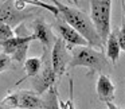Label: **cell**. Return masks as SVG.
Instances as JSON below:
<instances>
[{"mask_svg":"<svg viewBox=\"0 0 125 109\" xmlns=\"http://www.w3.org/2000/svg\"><path fill=\"white\" fill-rule=\"evenodd\" d=\"M15 36V33L12 30L11 26L4 24V23H0V42H4L7 39H11Z\"/></svg>","mask_w":125,"mask_h":109,"instance_id":"obj_16","label":"cell"},{"mask_svg":"<svg viewBox=\"0 0 125 109\" xmlns=\"http://www.w3.org/2000/svg\"><path fill=\"white\" fill-rule=\"evenodd\" d=\"M122 6H124V24H125V1H122Z\"/></svg>","mask_w":125,"mask_h":109,"instance_id":"obj_20","label":"cell"},{"mask_svg":"<svg viewBox=\"0 0 125 109\" xmlns=\"http://www.w3.org/2000/svg\"><path fill=\"white\" fill-rule=\"evenodd\" d=\"M106 106H108V109H118L113 102H106Z\"/></svg>","mask_w":125,"mask_h":109,"instance_id":"obj_19","label":"cell"},{"mask_svg":"<svg viewBox=\"0 0 125 109\" xmlns=\"http://www.w3.org/2000/svg\"><path fill=\"white\" fill-rule=\"evenodd\" d=\"M41 109H61L59 106V97L55 87L50 89L42 98V108Z\"/></svg>","mask_w":125,"mask_h":109,"instance_id":"obj_14","label":"cell"},{"mask_svg":"<svg viewBox=\"0 0 125 109\" xmlns=\"http://www.w3.org/2000/svg\"><path fill=\"white\" fill-rule=\"evenodd\" d=\"M117 39H118V44H120V49L125 53V24L122 23L121 28L117 31Z\"/></svg>","mask_w":125,"mask_h":109,"instance_id":"obj_18","label":"cell"},{"mask_svg":"<svg viewBox=\"0 0 125 109\" xmlns=\"http://www.w3.org/2000/svg\"><path fill=\"white\" fill-rule=\"evenodd\" d=\"M120 51H121V49H120V44H118L117 34L110 33L108 41H106V58H108L113 65H116V63L118 62Z\"/></svg>","mask_w":125,"mask_h":109,"instance_id":"obj_12","label":"cell"},{"mask_svg":"<svg viewBox=\"0 0 125 109\" xmlns=\"http://www.w3.org/2000/svg\"><path fill=\"white\" fill-rule=\"evenodd\" d=\"M78 66L86 67L89 70V74H102V71L109 70L110 67L106 55H104V53L94 50L90 46H81L71 50V61L69 67L74 69Z\"/></svg>","mask_w":125,"mask_h":109,"instance_id":"obj_2","label":"cell"},{"mask_svg":"<svg viewBox=\"0 0 125 109\" xmlns=\"http://www.w3.org/2000/svg\"><path fill=\"white\" fill-rule=\"evenodd\" d=\"M112 1L109 0H93L90 1V19L95 27L98 36L105 44L110 35Z\"/></svg>","mask_w":125,"mask_h":109,"instance_id":"obj_3","label":"cell"},{"mask_svg":"<svg viewBox=\"0 0 125 109\" xmlns=\"http://www.w3.org/2000/svg\"><path fill=\"white\" fill-rule=\"evenodd\" d=\"M59 106L61 109H75V104H74V79H69V98L67 100H62L59 98Z\"/></svg>","mask_w":125,"mask_h":109,"instance_id":"obj_15","label":"cell"},{"mask_svg":"<svg viewBox=\"0 0 125 109\" xmlns=\"http://www.w3.org/2000/svg\"><path fill=\"white\" fill-rule=\"evenodd\" d=\"M35 11H20L15 7V1H1L0 3V23L11 27L19 26L22 22L32 16Z\"/></svg>","mask_w":125,"mask_h":109,"instance_id":"obj_8","label":"cell"},{"mask_svg":"<svg viewBox=\"0 0 125 109\" xmlns=\"http://www.w3.org/2000/svg\"><path fill=\"white\" fill-rule=\"evenodd\" d=\"M0 108L3 109H41L42 98L34 92L20 90L6 96L0 101Z\"/></svg>","mask_w":125,"mask_h":109,"instance_id":"obj_6","label":"cell"},{"mask_svg":"<svg viewBox=\"0 0 125 109\" xmlns=\"http://www.w3.org/2000/svg\"><path fill=\"white\" fill-rule=\"evenodd\" d=\"M31 27H32V31H34L32 35L35 36L36 41H39L43 44V49H47L51 51L57 38L54 36V33H52L51 27L49 26V23L43 18H36L31 23Z\"/></svg>","mask_w":125,"mask_h":109,"instance_id":"obj_10","label":"cell"},{"mask_svg":"<svg viewBox=\"0 0 125 109\" xmlns=\"http://www.w3.org/2000/svg\"><path fill=\"white\" fill-rule=\"evenodd\" d=\"M8 69H12V59L0 50V73L8 70Z\"/></svg>","mask_w":125,"mask_h":109,"instance_id":"obj_17","label":"cell"},{"mask_svg":"<svg viewBox=\"0 0 125 109\" xmlns=\"http://www.w3.org/2000/svg\"><path fill=\"white\" fill-rule=\"evenodd\" d=\"M55 28H57L59 38L66 43L69 50H73L75 47H81V46H89V43L86 42V39L83 36H81L71 26H69L65 20L62 19H57L55 23Z\"/></svg>","mask_w":125,"mask_h":109,"instance_id":"obj_9","label":"cell"},{"mask_svg":"<svg viewBox=\"0 0 125 109\" xmlns=\"http://www.w3.org/2000/svg\"><path fill=\"white\" fill-rule=\"evenodd\" d=\"M36 41L34 35H15L14 38L0 42V50L8 55L14 62L24 63L31 42Z\"/></svg>","mask_w":125,"mask_h":109,"instance_id":"obj_5","label":"cell"},{"mask_svg":"<svg viewBox=\"0 0 125 109\" xmlns=\"http://www.w3.org/2000/svg\"><path fill=\"white\" fill-rule=\"evenodd\" d=\"M95 90H97V96L100 101L102 102H113L114 97H116V86L112 82L110 77L108 74H100L95 84Z\"/></svg>","mask_w":125,"mask_h":109,"instance_id":"obj_11","label":"cell"},{"mask_svg":"<svg viewBox=\"0 0 125 109\" xmlns=\"http://www.w3.org/2000/svg\"><path fill=\"white\" fill-rule=\"evenodd\" d=\"M70 61L71 54H69V49L66 43L61 38H57L51 49V66L57 78L66 73V69L70 65Z\"/></svg>","mask_w":125,"mask_h":109,"instance_id":"obj_7","label":"cell"},{"mask_svg":"<svg viewBox=\"0 0 125 109\" xmlns=\"http://www.w3.org/2000/svg\"><path fill=\"white\" fill-rule=\"evenodd\" d=\"M23 66H24L23 69H24V71H26V78H28V77H30V78H35L42 70V58H39V57L27 58ZM20 82H18V84H20Z\"/></svg>","mask_w":125,"mask_h":109,"instance_id":"obj_13","label":"cell"},{"mask_svg":"<svg viewBox=\"0 0 125 109\" xmlns=\"http://www.w3.org/2000/svg\"><path fill=\"white\" fill-rule=\"evenodd\" d=\"M52 4H54L58 8V11H59V15H61L59 19L65 20L69 26H71V27L79 34V35L83 36V38L86 39V42L89 43V46L102 49L104 43H102V41H101V38L98 36L97 31H95V27H94V24H93L90 16L86 12L75 8V7L63 4V3H61V1H58V0H54Z\"/></svg>","mask_w":125,"mask_h":109,"instance_id":"obj_1","label":"cell"},{"mask_svg":"<svg viewBox=\"0 0 125 109\" xmlns=\"http://www.w3.org/2000/svg\"><path fill=\"white\" fill-rule=\"evenodd\" d=\"M55 76L51 66V51L47 49H43V55H42V70L35 78L32 79V89L34 93L38 96L46 94L50 89L54 87Z\"/></svg>","mask_w":125,"mask_h":109,"instance_id":"obj_4","label":"cell"}]
</instances>
